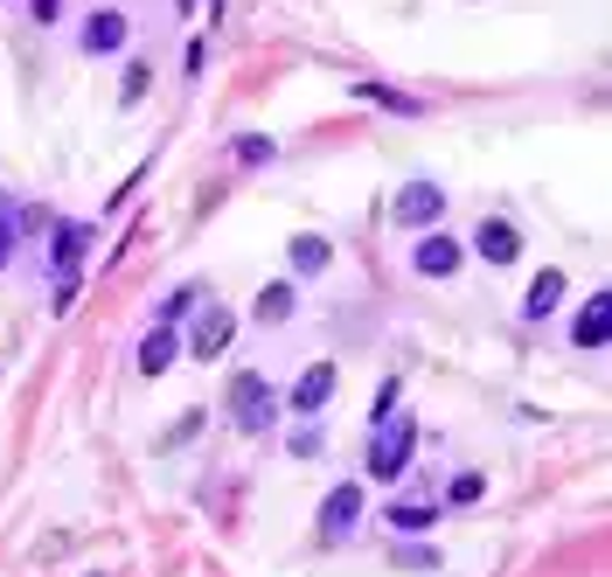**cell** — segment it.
I'll return each mask as SVG.
<instances>
[{
	"label": "cell",
	"instance_id": "obj_1",
	"mask_svg": "<svg viewBox=\"0 0 612 577\" xmlns=\"http://www.w3.org/2000/svg\"><path fill=\"white\" fill-rule=\"evenodd\" d=\"M411 453H418V417H411V411H390L383 425H369L362 466H369V480H404Z\"/></svg>",
	"mask_w": 612,
	"mask_h": 577
},
{
	"label": "cell",
	"instance_id": "obj_2",
	"mask_svg": "<svg viewBox=\"0 0 612 577\" xmlns=\"http://www.w3.org/2000/svg\"><path fill=\"white\" fill-rule=\"evenodd\" d=\"M230 411H237V432H251V438H258V432H272V425H279V389L244 370V376L230 383Z\"/></svg>",
	"mask_w": 612,
	"mask_h": 577
},
{
	"label": "cell",
	"instance_id": "obj_3",
	"mask_svg": "<svg viewBox=\"0 0 612 577\" xmlns=\"http://www.w3.org/2000/svg\"><path fill=\"white\" fill-rule=\"evenodd\" d=\"M439 216H445V189L439 181H404V189H397V202H390V223L397 230H439Z\"/></svg>",
	"mask_w": 612,
	"mask_h": 577
},
{
	"label": "cell",
	"instance_id": "obj_4",
	"mask_svg": "<svg viewBox=\"0 0 612 577\" xmlns=\"http://www.w3.org/2000/svg\"><path fill=\"white\" fill-rule=\"evenodd\" d=\"M334 383H341L334 362H307V370L292 376V389H285V404H279V411H292V417H321V411L334 404Z\"/></svg>",
	"mask_w": 612,
	"mask_h": 577
},
{
	"label": "cell",
	"instance_id": "obj_5",
	"mask_svg": "<svg viewBox=\"0 0 612 577\" xmlns=\"http://www.w3.org/2000/svg\"><path fill=\"white\" fill-rule=\"evenodd\" d=\"M230 334H237V313L217 306V300H202L195 327H189V355H195V362H217V355L230 348Z\"/></svg>",
	"mask_w": 612,
	"mask_h": 577
},
{
	"label": "cell",
	"instance_id": "obj_6",
	"mask_svg": "<svg viewBox=\"0 0 612 577\" xmlns=\"http://www.w3.org/2000/svg\"><path fill=\"white\" fill-rule=\"evenodd\" d=\"M411 265H418V279H452V272L466 265V244L445 237V230H424L418 251H411Z\"/></svg>",
	"mask_w": 612,
	"mask_h": 577
},
{
	"label": "cell",
	"instance_id": "obj_7",
	"mask_svg": "<svg viewBox=\"0 0 612 577\" xmlns=\"http://www.w3.org/2000/svg\"><path fill=\"white\" fill-rule=\"evenodd\" d=\"M605 341H612V293H592L578 306V321H571V348L605 355Z\"/></svg>",
	"mask_w": 612,
	"mask_h": 577
},
{
	"label": "cell",
	"instance_id": "obj_8",
	"mask_svg": "<svg viewBox=\"0 0 612 577\" xmlns=\"http://www.w3.org/2000/svg\"><path fill=\"white\" fill-rule=\"evenodd\" d=\"M362 502H369L362 480H341L328 502H321V536H328V543H341V536H349L355 522H362Z\"/></svg>",
	"mask_w": 612,
	"mask_h": 577
},
{
	"label": "cell",
	"instance_id": "obj_9",
	"mask_svg": "<svg viewBox=\"0 0 612 577\" xmlns=\"http://www.w3.org/2000/svg\"><path fill=\"white\" fill-rule=\"evenodd\" d=\"M126 36H132V21L119 8H98L84 29H77V49H84V57H112V49H126Z\"/></svg>",
	"mask_w": 612,
	"mask_h": 577
},
{
	"label": "cell",
	"instance_id": "obj_10",
	"mask_svg": "<svg viewBox=\"0 0 612 577\" xmlns=\"http://www.w3.org/2000/svg\"><path fill=\"white\" fill-rule=\"evenodd\" d=\"M473 251L488 257V265H515L522 257V230L509 216H481V230H473Z\"/></svg>",
	"mask_w": 612,
	"mask_h": 577
},
{
	"label": "cell",
	"instance_id": "obj_11",
	"mask_svg": "<svg viewBox=\"0 0 612 577\" xmlns=\"http://www.w3.org/2000/svg\"><path fill=\"white\" fill-rule=\"evenodd\" d=\"M564 272H556V265H543L536 279H529V293H522V321H550V313L556 306H564Z\"/></svg>",
	"mask_w": 612,
	"mask_h": 577
},
{
	"label": "cell",
	"instance_id": "obj_12",
	"mask_svg": "<svg viewBox=\"0 0 612 577\" xmlns=\"http://www.w3.org/2000/svg\"><path fill=\"white\" fill-rule=\"evenodd\" d=\"M285 265H292V279H321V272L334 265V244L313 237V230H300V237L285 244Z\"/></svg>",
	"mask_w": 612,
	"mask_h": 577
},
{
	"label": "cell",
	"instance_id": "obj_13",
	"mask_svg": "<svg viewBox=\"0 0 612 577\" xmlns=\"http://www.w3.org/2000/svg\"><path fill=\"white\" fill-rule=\"evenodd\" d=\"M292 306H300V285H292V279H272V285L258 293L251 321H258V327H285V321H292Z\"/></svg>",
	"mask_w": 612,
	"mask_h": 577
},
{
	"label": "cell",
	"instance_id": "obj_14",
	"mask_svg": "<svg viewBox=\"0 0 612 577\" xmlns=\"http://www.w3.org/2000/svg\"><path fill=\"white\" fill-rule=\"evenodd\" d=\"M84 251H91V223H57V244H49V257H57V279H77Z\"/></svg>",
	"mask_w": 612,
	"mask_h": 577
},
{
	"label": "cell",
	"instance_id": "obj_15",
	"mask_svg": "<svg viewBox=\"0 0 612 577\" xmlns=\"http://www.w3.org/2000/svg\"><path fill=\"white\" fill-rule=\"evenodd\" d=\"M174 355H181V334L174 327H147V341H140V376H168Z\"/></svg>",
	"mask_w": 612,
	"mask_h": 577
},
{
	"label": "cell",
	"instance_id": "obj_16",
	"mask_svg": "<svg viewBox=\"0 0 612 577\" xmlns=\"http://www.w3.org/2000/svg\"><path fill=\"white\" fill-rule=\"evenodd\" d=\"M383 522H390L397 536H424V529L439 522V502H390V508H383Z\"/></svg>",
	"mask_w": 612,
	"mask_h": 577
},
{
	"label": "cell",
	"instance_id": "obj_17",
	"mask_svg": "<svg viewBox=\"0 0 612 577\" xmlns=\"http://www.w3.org/2000/svg\"><path fill=\"white\" fill-rule=\"evenodd\" d=\"M209 300V285H174V293L161 300V321H153V327H174V321H189V313Z\"/></svg>",
	"mask_w": 612,
	"mask_h": 577
},
{
	"label": "cell",
	"instance_id": "obj_18",
	"mask_svg": "<svg viewBox=\"0 0 612 577\" xmlns=\"http://www.w3.org/2000/svg\"><path fill=\"white\" fill-rule=\"evenodd\" d=\"M321 445H328V438H321V417H300L292 438H285V453H292V459H321Z\"/></svg>",
	"mask_w": 612,
	"mask_h": 577
},
{
	"label": "cell",
	"instance_id": "obj_19",
	"mask_svg": "<svg viewBox=\"0 0 612 577\" xmlns=\"http://www.w3.org/2000/svg\"><path fill=\"white\" fill-rule=\"evenodd\" d=\"M481 494H488V480H481V474H460V480L445 487V502H452V508H466V502H481Z\"/></svg>",
	"mask_w": 612,
	"mask_h": 577
},
{
	"label": "cell",
	"instance_id": "obj_20",
	"mask_svg": "<svg viewBox=\"0 0 612 577\" xmlns=\"http://www.w3.org/2000/svg\"><path fill=\"white\" fill-rule=\"evenodd\" d=\"M397 564H411V570H439V549H432V543H404V549H397Z\"/></svg>",
	"mask_w": 612,
	"mask_h": 577
},
{
	"label": "cell",
	"instance_id": "obj_21",
	"mask_svg": "<svg viewBox=\"0 0 612 577\" xmlns=\"http://www.w3.org/2000/svg\"><path fill=\"white\" fill-rule=\"evenodd\" d=\"M147 63H126V84H119V104H140V91H147Z\"/></svg>",
	"mask_w": 612,
	"mask_h": 577
},
{
	"label": "cell",
	"instance_id": "obj_22",
	"mask_svg": "<svg viewBox=\"0 0 612 577\" xmlns=\"http://www.w3.org/2000/svg\"><path fill=\"white\" fill-rule=\"evenodd\" d=\"M362 98H377V104H390V112H424L418 98H397V91H383V84H362Z\"/></svg>",
	"mask_w": 612,
	"mask_h": 577
},
{
	"label": "cell",
	"instance_id": "obj_23",
	"mask_svg": "<svg viewBox=\"0 0 612 577\" xmlns=\"http://www.w3.org/2000/svg\"><path fill=\"white\" fill-rule=\"evenodd\" d=\"M8 244L14 237H8V209H0V272H8Z\"/></svg>",
	"mask_w": 612,
	"mask_h": 577
},
{
	"label": "cell",
	"instance_id": "obj_24",
	"mask_svg": "<svg viewBox=\"0 0 612 577\" xmlns=\"http://www.w3.org/2000/svg\"><path fill=\"white\" fill-rule=\"evenodd\" d=\"M29 8H36V21H57V0H29Z\"/></svg>",
	"mask_w": 612,
	"mask_h": 577
}]
</instances>
